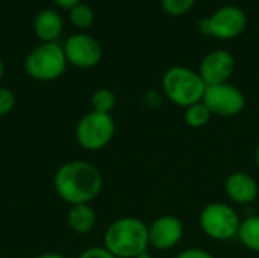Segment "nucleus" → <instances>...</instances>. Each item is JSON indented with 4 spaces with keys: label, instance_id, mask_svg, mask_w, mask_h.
Wrapping results in <instances>:
<instances>
[{
    "label": "nucleus",
    "instance_id": "1",
    "mask_svg": "<svg viewBox=\"0 0 259 258\" xmlns=\"http://www.w3.org/2000/svg\"><path fill=\"white\" fill-rule=\"evenodd\" d=\"M53 187L56 195L70 207L91 204L103 189V176L93 163L71 160L56 170Z\"/></svg>",
    "mask_w": 259,
    "mask_h": 258
},
{
    "label": "nucleus",
    "instance_id": "2",
    "mask_svg": "<svg viewBox=\"0 0 259 258\" xmlns=\"http://www.w3.org/2000/svg\"><path fill=\"white\" fill-rule=\"evenodd\" d=\"M103 246L117 258L138 257L150 246L149 225L132 216L115 219L105 231Z\"/></svg>",
    "mask_w": 259,
    "mask_h": 258
},
{
    "label": "nucleus",
    "instance_id": "3",
    "mask_svg": "<svg viewBox=\"0 0 259 258\" xmlns=\"http://www.w3.org/2000/svg\"><path fill=\"white\" fill-rule=\"evenodd\" d=\"M206 84L200 78L199 71H194L184 65L170 67L162 76L164 97L171 103L188 108L203 100Z\"/></svg>",
    "mask_w": 259,
    "mask_h": 258
},
{
    "label": "nucleus",
    "instance_id": "4",
    "mask_svg": "<svg viewBox=\"0 0 259 258\" xmlns=\"http://www.w3.org/2000/svg\"><path fill=\"white\" fill-rule=\"evenodd\" d=\"M67 64L64 47L56 43H42L27 53L24 70L35 81L50 82L64 75Z\"/></svg>",
    "mask_w": 259,
    "mask_h": 258
},
{
    "label": "nucleus",
    "instance_id": "5",
    "mask_svg": "<svg viewBox=\"0 0 259 258\" xmlns=\"http://www.w3.org/2000/svg\"><path fill=\"white\" fill-rule=\"evenodd\" d=\"M115 135V122L111 114L90 111L76 125V141L90 152L105 149Z\"/></svg>",
    "mask_w": 259,
    "mask_h": 258
},
{
    "label": "nucleus",
    "instance_id": "6",
    "mask_svg": "<svg viewBox=\"0 0 259 258\" xmlns=\"http://www.w3.org/2000/svg\"><path fill=\"white\" fill-rule=\"evenodd\" d=\"M199 224L206 237L217 242H228L237 237L241 219L231 205L223 202H211L203 207Z\"/></svg>",
    "mask_w": 259,
    "mask_h": 258
},
{
    "label": "nucleus",
    "instance_id": "7",
    "mask_svg": "<svg viewBox=\"0 0 259 258\" xmlns=\"http://www.w3.org/2000/svg\"><path fill=\"white\" fill-rule=\"evenodd\" d=\"M197 27L205 35L219 40H232L240 36L247 27V15L238 6L226 5L219 8L211 17L202 18Z\"/></svg>",
    "mask_w": 259,
    "mask_h": 258
},
{
    "label": "nucleus",
    "instance_id": "8",
    "mask_svg": "<svg viewBox=\"0 0 259 258\" xmlns=\"http://www.w3.org/2000/svg\"><path fill=\"white\" fill-rule=\"evenodd\" d=\"M202 102L208 106L212 116L234 117L244 109L246 96L238 87L226 82L220 85L206 87Z\"/></svg>",
    "mask_w": 259,
    "mask_h": 258
},
{
    "label": "nucleus",
    "instance_id": "9",
    "mask_svg": "<svg viewBox=\"0 0 259 258\" xmlns=\"http://www.w3.org/2000/svg\"><path fill=\"white\" fill-rule=\"evenodd\" d=\"M67 62L77 68H93L102 59V47L87 33H74L64 44Z\"/></svg>",
    "mask_w": 259,
    "mask_h": 258
},
{
    "label": "nucleus",
    "instance_id": "10",
    "mask_svg": "<svg viewBox=\"0 0 259 258\" xmlns=\"http://www.w3.org/2000/svg\"><path fill=\"white\" fill-rule=\"evenodd\" d=\"M184 237V224L179 217L164 214L149 225V245L158 251H168L179 245Z\"/></svg>",
    "mask_w": 259,
    "mask_h": 258
},
{
    "label": "nucleus",
    "instance_id": "11",
    "mask_svg": "<svg viewBox=\"0 0 259 258\" xmlns=\"http://www.w3.org/2000/svg\"><path fill=\"white\" fill-rule=\"evenodd\" d=\"M234 71H235V59L232 53L223 49L209 52L202 59L199 68V75L206 84V87L226 84L234 75Z\"/></svg>",
    "mask_w": 259,
    "mask_h": 258
},
{
    "label": "nucleus",
    "instance_id": "12",
    "mask_svg": "<svg viewBox=\"0 0 259 258\" xmlns=\"http://www.w3.org/2000/svg\"><path fill=\"white\" fill-rule=\"evenodd\" d=\"M225 192L228 198L238 205H249L258 199L259 186L256 179L246 172H234L226 178Z\"/></svg>",
    "mask_w": 259,
    "mask_h": 258
},
{
    "label": "nucleus",
    "instance_id": "13",
    "mask_svg": "<svg viewBox=\"0 0 259 258\" xmlns=\"http://www.w3.org/2000/svg\"><path fill=\"white\" fill-rule=\"evenodd\" d=\"M62 18L53 9H42L35 15L33 30L42 43H55L62 32Z\"/></svg>",
    "mask_w": 259,
    "mask_h": 258
},
{
    "label": "nucleus",
    "instance_id": "14",
    "mask_svg": "<svg viewBox=\"0 0 259 258\" xmlns=\"http://www.w3.org/2000/svg\"><path fill=\"white\" fill-rule=\"evenodd\" d=\"M67 224L73 233L85 236L94 230L97 224V214L90 204L71 205L67 213Z\"/></svg>",
    "mask_w": 259,
    "mask_h": 258
},
{
    "label": "nucleus",
    "instance_id": "15",
    "mask_svg": "<svg viewBox=\"0 0 259 258\" xmlns=\"http://www.w3.org/2000/svg\"><path fill=\"white\" fill-rule=\"evenodd\" d=\"M237 237L244 248L259 252V216H247L243 219Z\"/></svg>",
    "mask_w": 259,
    "mask_h": 258
},
{
    "label": "nucleus",
    "instance_id": "16",
    "mask_svg": "<svg viewBox=\"0 0 259 258\" xmlns=\"http://www.w3.org/2000/svg\"><path fill=\"white\" fill-rule=\"evenodd\" d=\"M211 117H212V114L203 102H197V103L185 108V114H184L185 123L194 129L206 126L209 123Z\"/></svg>",
    "mask_w": 259,
    "mask_h": 258
},
{
    "label": "nucleus",
    "instance_id": "17",
    "mask_svg": "<svg viewBox=\"0 0 259 258\" xmlns=\"http://www.w3.org/2000/svg\"><path fill=\"white\" fill-rule=\"evenodd\" d=\"M91 108L93 111L103 113V114H111V111L117 105V97L112 90L109 88H99L93 93L91 96Z\"/></svg>",
    "mask_w": 259,
    "mask_h": 258
},
{
    "label": "nucleus",
    "instance_id": "18",
    "mask_svg": "<svg viewBox=\"0 0 259 258\" xmlns=\"http://www.w3.org/2000/svg\"><path fill=\"white\" fill-rule=\"evenodd\" d=\"M70 20L76 27L87 29L94 23V12L88 5L79 3L77 6L70 9Z\"/></svg>",
    "mask_w": 259,
    "mask_h": 258
},
{
    "label": "nucleus",
    "instance_id": "19",
    "mask_svg": "<svg viewBox=\"0 0 259 258\" xmlns=\"http://www.w3.org/2000/svg\"><path fill=\"white\" fill-rule=\"evenodd\" d=\"M196 0H161V6L162 9L173 17H179L187 14L193 6H194Z\"/></svg>",
    "mask_w": 259,
    "mask_h": 258
},
{
    "label": "nucleus",
    "instance_id": "20",
    "mask_svg": "<svg viewBox=\"0 0 259 258\" xmlns=\"http://www.w3.org/2000/svg\"><path fill=\"white\" fill-rule=\"evenodd\" d=\"M15 94L6 87H0V119L8 116L15 106Z\"/></svg>",
    "mask_w": 259,
    "mask_h": 258
},
{
    "label": "nucleus",
    "instance_id": "21",
    "mask_svg": "<svg viewBox=\"0 0 259 258\" xmlns=\"http://www.w3.org/2000/svg\"><path fill=\"white\" fill-rule=\"evenodd\" d=\"M77 258H117L114 257L105 246H93L85 249L83 252H80V255Z\"/></svg>",
    "mask_w": 259,
    "mask_h": 258
},
{
    "label": "nucleus",
    "instance_id": "22",
    "mask_svg": "<svg viewBox=\"0 0 259 258\" xmlns=\"http://www.w3.org/2000/svg\"><path fill=\"white\" fill-rule=\"evenodd\" d=\"M175 258H215L211 252L199 248H188L182 252H179Z\"/></svg>",
    "mask_w": 259,
    "mask_h": 258
},
{
    "label": "nucleus",
    "instance_id": "23",
    "mask_svg": "<svg viewBox=\"0 0 259 258\" xmlns=\"http://www.w3.org/2000/svg\"><path fill=\"white\" fill-rule=\"evenodd\" d=\"M162 100H164V96L156 91V90H152L146 94V103L150 106V108H158L162 105Z\"/></svg>",
    "mask_w": 259,
    "mask_h": 258
},
{
    "label": "nucleus",
    "instance_id": "24",
    "mask_svg": "<svg viewBox=\"0 0 259 258\" xmlns=\"http://www.w3.org/2000/svg\"><path fill=\"white\" fill-rule=\"evenodd\" d=\"M59 8H64V9H73L74 6H77L79 3H82L80 0H53Z\"/></svg>",
    "mask_w": 259,
    "mask_h": 258
},
{
    "label": "nucleus",
    "instance_id": "25",
    "mask_svg": "<svg viewBox=\"0 0 259 258\" xmlns=\"http://www.w3.org/2000/svg\"><path fill=\"white\" fill-rule=\"evenodd\" d=\"M35 258H67L65 255L59 254V252H44V254H39Z\"/></svg>",
    "mask_w": 259,
    "mask_h": 258
},
{
    "label": "nucleus",
    "instance_id": "26",
    "mask_svg": "<svg viewBox=\"0 0 259 258\" xmlns=\"http://www.w3.org/2000/svg\"><path fill=\"white\" fill-rule=\"evenodd\" d=\"M3 75H5V64H3V61L0 58V81L3 79Z\"/></svg>",
    "mask_w": 259,
    "mask_h": 258
},
{
    "label": "nucleus",
    "instance_id": "27",
    "mask_svg": "<svg viewBox=\"0 0 259 258\" xmlns=\"http://www.w3.org/2000/svg\"><path fill=\"white\" fill-rule=\"evenodd\" d=\"M255 163H256V166H258L259 169V144L256 146V149H255Z\"/></svg>",
    "mask_w": 259,
    "mask_h": 258
},
{
    "label": "nucleus",
    "instance_id": "28",
    "mask_svg": "<svg viewBox=\"0 0 259 258\" xmlns=\"http://www.w3.org/2000/svg\"><path fill=\"white\" fill-rule=\"evenodd\" d=\"M135 258H153L149 252H144V254H140L138 257H135Z\"/></svg>",
    "mask_w": 259,
    "mask_h": 258
}]
</instances>
